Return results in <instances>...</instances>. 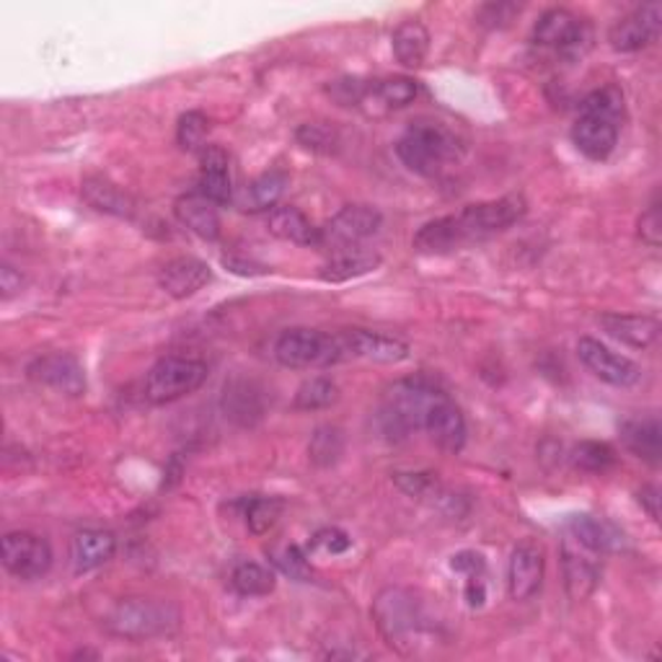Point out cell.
<instances>
[{"instance_id":"6da1fadb","label":"cell","mask_w":662,"mask_h":662,"mask_svg":"<svg viewBox=\"0 0 662 662\" xmlns=\"http://www.w3.org/2000/svg\"><path fill=\"white\" fill-rule=\"evenodd\" d=\"M528 205L523 195H507L490 202L466 205L456 215L429 220L414 234V249L422 254H448L461 246L486 241V238L502 234L523 218Z\"/></svg>"},{"instance_id":"7a4b0ae2","label":"cell","mask_w":662,"mask_h":662,"mask_svg":"<svg viewBox=\"0 0 662 662\" xmlns=\"http://www.w3.org/2000/svg\"><path fill=\"white\" fill-rule=\"evenodd\" d=\"M373 621L391 650L398 655H417L437 640V621L425 601L409 587H383L373 601Z\"/></svg>"},{"instance_id":"3957f363","label":"cell","mask_w":662,"mask_h":662,"mask_svg":"<svg viewBox=\"0 0 662 662\" xmlns=\"http://www.w3.org/2000/svg\"><path fill=\"white\" fill-rule=\"evenodd\" d=\"M621 119H624V93L616 86H605L580 103L574 119L572 140L590 161H605L619 146Z\"/></svg>"},{"instance_id":"277c9868","label":"cell","mask_w":662,"mask_h":662,"mask_svg":"<svg viewBox=\"0 0 662 662\" xmlns=\"http://www.w3.org/2000/svg\"><path fill=\"white\" fill-rule=\"evenodd\" d=\"M181 624V611L174 601L164 597L132 595L111 605L103 616V629L125 642H154L171 636Z\"/></svg>"},{"instance_id":"5b68a950","label":"cell","mask_w":662,"mask_h":662,"mask_svg":"<svg viewBox=\"0 0 662 662\" xmlns=\"http://www.w3.org/2000/svg\"><path fill=\"white\" fill-rule=\"evenodd\" d=\"M445 391L435 386L429 378H404L396 381L388 388V394L383 396V404L378 409V425L381 433L388 441H406L412 433H417L425 425V414L437 396H443Z\"/></svg>"},{"instance_id":"8992f818","label":"cell","mask_w":662,"mask_h":662,"mask_svg":"<svg viewBox=\"0 0 662 662\" xmlns=\"http://www.w3.org/2000/svg\"><path fill=\"white\" fill-rule=\"evenodd\" d=\"M396 156L406 169L419 177H441L453 161L461 158L456 135L435 122H414L396 140Z\"/></svg>"},{"instance_id":"52a82bcc","label":"cell","mask_w":662,"mask_h":662,"mask_svg":"<svg viewBox=\"0 0 662 662\" xmlns=\"http://www.w3.org/2000/svg\"><path fill=\"white\" fill-rule=\"evenodd\" d=\"M275 360L290 370L332 368L345 360L339 334L318 329H287L275 342Z\"/></svg>"},{"instance_id":"ba28073f","label":"cell","mask_w":662,"mask_h":662,"mask_svg":"<svg viewBox=\"0 0 662 662\" xmlns=\"http://www.w3.org/2000/svg\"><path fill=\"white\" fill-rule=\"evenodd\" d=\"M210 376V368H207L205 360L199 357H185V355H171L158 360L154 368L148 370L146 376V398L150 404H174L179 398L202 386V383Z\"/></svg>"},{"instance_id":"9c48e42d","label":"cell","mask_w":662,"mask_h":662,"mask_svg":"<svg viewBox=\"0 0 662 662\" xmlns=\"http://www.w3.org/2000/svg\"><path fill=\"white\" fill-rule=\"evenodd\" d=\"M383 215L370 205H347L318 228V246L329 254L360 249V246L378 234Z\"/></svg>"},{"instance_id":"30bf717a","label":"cell","mask_w":662,"mask_h":662,"mask_svg":"<svg viewBox=\"0 0 662 662\" xmlns=\"http://www.w3.org/2000/svg\"><path fill=\"white\" fill-rule=\"evenodd\" d=\"M533 42L539 47H552L562 58L577 60L593 45V29L567 8H552L533 27Z\"/></svg>"},{"instance_id":"8fae6325","label":"cell","mask_w":662,"mask_h":662,"mask_svg":"<svg viewBox=\"0 0 662 662\" xmlns=\"http://www.w3.org/2000/svg\"><path fill=\"white\" fill-rule=\"evenodd\" d=\"M0 552H3V567L19 580H39L52 567V546L37 533H6Z\"/></svg>"},{"instance_id":"7c38bea8","label":"cell","mask_w":662,"mask_h":662,"mask_svg":"<svg viewBox=\"0 0 662 662\" xmlns=\"http://www.w3.org/2000/svg\"><path fill=\"white\" fill-rule=\"evenodd\" d=\"M577 357L597 381L609 383L613 388H632L642 381V368L629 357L613 353L603 342L593 337H582L577 342Z\"/></svg>"},{"instance_id":"4fadbf2b","label":"cell","mask_w":662,"mask_h":662,"mask_svg":"<svg viewBox=\"0 0 662 662\" xmlns=\"http://www.w3.org/2000/svg\"><path fill=\"white\" fill-rule=\"evenodd\" d=\"M342 349H345V360H368L381 365H396L409 360V345L394 334L370 332V329H347L339 334Z\"/></svg>"},{"instance_id":"5bb4252c","label":"cell","mask_w":662,"mask_h":662,"mask_svg":"<svg viewBox=\"0 0 662 662\" xmlns=\"http://www.w3.org/2000/svg\"><path fill=\"white\" fill-rule=\"evenodd\" d=\"M662 6L648 3L619 19L609 31V42L616 52H640L660 37Z\"/></svg>"},{"instance_id":"9a60e30c","label":"cell","mask_w":662,"mask_h":662,"mask_svg":"<svg viewBox=\"0 0 662 662\" xmlns=\"http://www.w3.org/2000/svg\"><path fill=\"white\" fill-rule=\"evenodd\" d=\"M544 549L536 541H521L507 562V593L513 601H531L544 582Z\"/></svg>"},{"instance_id":"2e32d148","label":"cell","mask_w":662,"mask_h":662,"mask_svg":"<svg viewBox=\"0 0 662 662\" xmlns=\"http://www.w3.org/2000/svg\"><path fill=\"white\" fill-rule=\"evenodd\" d=\"M422 429L433 437V443L445 453H461L466 445V419L456 402L448 394L437 396L433 406H429L425 414V425Z\"/></svg>"},{"instance_id":"e0dca14e","label":"cell","mask_w":662,"mask_h":662,"mask_svg":"<svg viewBox=\"0 0 662 662\" xmlns=\"http://www.w3.org/2000/svg\"><path fill=\"white\" fill-rule=\"evenodd\" d=\"M29 378L50 386L55 391H62L68 396H81L86 391V370L83 365L68 353H52L34 357L29 363Z\"/></svg>"},{"instance_id":"ac0fdd59","label":"cell","mask_w":662,"mask_h":662,"mask_svg":"<svg viewBox=\"0 0 662 662\" xmlns=\"http://www.w3.org/2000/svg\"><path fill=\"white\" fill-rule=\"evenodd\" d=\"M595 556L597 554L587 552L572 536L562 541L564 585H567L572 601H585L587 595L595 593L597 582H601V564H597Z\"/></svg>"},{"instance_id":"d6986e66","label":"cell","mask_w":662,"mask_h":662,"mask_svg":"<svg viewBox=\"0 0 662 662\" xmlns=\"http://www.w3.org/2000/svg\"><path fill=\"white\" fill-rule=\"evenodd\" d=\"M210 280V267L195 257H177L158 269V287L177 300L191 298V295H197Z\"/></svg>"},{"instance_id":"ffe728a7","label":"cell","mask_w":662,"mask_h":662,"mask_svg":"<svg viewBox=\"0 0 662 662\" xmlns=\"http://www.w3.org/2000/svg\"><path fill=\"white\" fill-rule=\"evenodd\" d=\"M199 171L197 195L210 199L213 205H228L234 199V185H230V166L228 154L218 146H205L199 150Z\"/></svg>"},{"instance_id":"44dd1931","label":"cell","mask_w":662,"mask_h":662,"mask_svg":"<svg viewBox=\"0 0 662 662\" xmlns=\"http://www.w3.org/2000/svg\"><path fill=\"white\" fill-rule=\"evenodd\" d=\"M601 326L609 337H613L626 347H634V349H648L660 339V322L652 316L603 314Z\"/></svg>"},{"instance_id":"7402d4cb","label":"cell","mask_w":662,"mask_h":662,"mask_svg":"<svg viewBox=\"0 0 662 662\" xmlns=\"http://www.w3.org/2000/svg\"><path fill=\"white\" fill-rule=\"evenodd\" d=\"M117 552V539L109 531H81L70 541V564L76 574L93 572L107 564Z\"/></svg>"},{"instance_id":"603a6c76","label":"cell","mask_w":662,"mask_h":662,"mask_svg":"<svg viewBox=\"0 0 662 662\" xmlns=\"http://www.w3.org/2000/svg\"><path fill=\"white\" fill-rule=\"evenodd\" d=\"M567 536L597 556L619 552L624 544V536L611 523L597 521L593 515H572L567 521Z\"/></svg>"},{"instance_id":"cb8c5ba5","label":"cell","mask_w":662,"mask_h":662,"mask_svg":"<svg viewBox=\"0 0 662 662\" xmlns=\"http://www.w3.org/2000/svg\"><path fill=\"white\" fill-rule=\"evenodd\" d=\"M174 213H177L181 226L189 228L195 236L205 238V241H215L220 236L218 205H213L210 199L197 195V191L179 197L177 205H174Z\"/></svg>"},{"instance_id":"d4e9b609","label":"cell","mask_w":662,"mask_h":662,"mask_svg":"<svg viewBox=\"0 0 662 662\" xmlns=\"http://www.w3.org/2000/svg\"><path fill=\"white\" fill-rule=\"evenodd\" d=\"M621 441H624L626 451L634 453L636 458L648 461V464L658 466L662 458V427L658 417H642L629 419L621 425Z\"/></svg>"},{"instance_id":"484cf974","label":"cell","mask_w":662,"mask_h":662,"mask_svg":"<svg viewBox=\"0 0 662 662\" xmlns=\"http://www.w3.org/2000/svg\"><path fill=\"white\" fill-rule=\"evenodd\" d=\"M267 230L280 241L295 246H318V228L303 215L298 207H275L267 218Z\"/></svg>"},{"instance_id":"4316f807","label":"cell","mask_w":662,"mask_h":662,"mask_svg":"<svg viewBox=\"0 0 662 662\" xmlns=\"http://www.w3.org/2000/svg\"><path fill=\"white\" fill-rule=\"evenodd\" d=\"M378 267H381L378 254L365 251L360 246V249L332 254V259L318 269V277H322L324 283H347V280H355V277L368 275Z\"/></svg>"},{"instance_id":"83f0119b","label":"cell","mask_w":662,"mask_h":662,"mask_svg":"<svg viewBox=\"0 0 662 662\" xmlns=\"http://www.w3.org/2000/svg\"><path fill=\"white\" fill-rule=\"evenodd\" d=\"M391 47L404 68H419L429 52V31L422 21H404L391 37Z\"/></svg>"},{"instance_id":"f1b7e54d","label":"cell","mask_w":662,"mask_h":662,"mask_svg":"<svg viewBox=\"0 0 662 662\" xmlns=\"http://www.w3.org/2000/svg\"><path fill=\"white\" fill-rule=\"evenodd\" d=\"M81 195L86 202H89L93 210L117 215V218H130L135 213V202L130 197L119 189L115 181L103 177H89L81 185Z\"/></svg>"},{"instance_id":"f546056e","label":"cell","mask_w":662,"mask_h":662,"mask_svg":"<svg viewBox=\"0 0 662 662\" xmlns=\"http://www.w3.org/2000/svg\"><path fill=\"white\" fill-rule=\"evenodd\" d=\"M223 409H226V417L241 422V425H251V422L259 419L261 412H265L261 391L254 386V383L246 381L228 383L226 394H223Z\"/></svg>"},{"instance_id":"4dcf8cb0","label":"cell","mask_w":662,"mask_h":662,"mask_svg":"<svg viewBox=\"0 0 662 662\" xmlns=\"http://www.w3.org/2000/svg\"><path fill=\"white\" fill-rule=\"evenodd\" d=\"M287 187V177L283 171H267L249 181V187L241 191V207L246 213H265V210H275V205L280 202L283 191Z\"/></svg>"},{"instance_id":"1f68e13d","label":"cell","mask_w":662,"mask_h":662,"mask_svg":"<svg viewBox=\"0 0 662 662\" xmlns=\"http://www.w3.org/2000/svg\"><path fill=\"white\" fill-rule=\"evenodd\" d=\"M417 81L406 76H394L383 78V81H373L368 89V101L365 103H378L383 109H404L417 99Z\"/></svg>"},{"instance_id":"d6a6232c","label":"cell","mask_w":662,"mask_h":662,"mask_svg":"<svg viewBox=\"0 0 662 662\" xmlns=\"http://www.w3.org/2000/svg\"><path fill=\"white\" fill-rule=\"evenodd\" d=\"M345 453V433L334 425H322L314 429L308 443V458L318 468H329L337 464Z\"/></svg>"},{"instance_id":"836d02e7","label":"cell","mask_w":662,"mask_h":662,"mask_svg":"<svg viewBox=\"0 0 662 662\" xmlns=\"http://www.w3.org/2000/svg\"><path fill=\"white\" fill-rule=\"evenodd\" d=\"M394 482L398 490L404 494H409L414 500H425L429 505L445 507V505H456V497L451 492H445L441 484L435 482L429 474H406V472H396Z\"/></svg>"},{"instance_id":"e575fe53","label":"cell","mask_w":662,"mask_h":662,"mask_svg":"<svg viewBox=\"0 0 662 662\" xmlns=\"http://www.w3.org/2000/svg\"><path fill=\"white\" fill-rule=\"evenodd\" d=\"M337 398H339L337 383L326 376H316V378H308L298 391H295L293 406L298 412H322V409H329L332 404H337Z\"/></svg>"},{"instance_id":"d590c367","label":"cell","mask_w":662,"mask_h":662,"mask_svg":"<svg viewBox=\"0 0 662 662\" xmlns=\"http://www.w3.org/2000/svg\"><path fill=\"white\" fill-rule=\"evenodd\" d=\"M572 464L585 474H605L616 466V451L609 443L582 441L572 448Z\"/></svg>"},{"instance_id":"8d00e7d4","label":"cell","mask_w":662,"mask_h":662,"mask_svg":"<svg viewBox=\"0 0 662 662\" xmlns=\"http://www.w3.org/2000/svg\"><path fill=\"white\" fill-rule=\"evenodd\" d=\"M230 582H234L236 593H241L246 597H261V595H269L277 585L275 574L269 572L267 567H261L257 562H244L238 564L230 574Z\"/></svg>"},{"instance_id":"74e56055","label":"cell","mask_w":662,"mask_h":662,"mask_svg":"<svg viewBox=\"0 0 662 662\" xmlns=\"http://www.w3.org/2000/svg\"><path fill=\"white\" fill-rule=\"evenodd\" d=\"M285 513V502L280 497H254L246 505V525L254 536H265L280 523Z\"/></svg>"},{"instance_id":"f35d334b","label":"cell","mask_w":662,"mask_h":662,"mask_svg":"<svg viewBox=\"0 0 662 662\" xmlns=\"http://www.w3.org/2000/svg\"><path fill=\"white\" fill-rule=\"evenodd\" d=\"M207 130H210V119H207L202 111H187V115L179 117L177 125V142L181 150H202L207 142Z\"/></svg>"},{"instance_id":"ab89813d","label":"cell","mask_w":662,"mask_h":662,"mask_svg":"<svg viewBox=\"0 0 662 662\" xmlns=\"http://www.w3.org/2000/svg\"><path fill=\"white\" fill-rule=\"evenodd\" d=\"M295 138L303 148L314 150V154H334V148H337V135L324 125H303L295 132Z\"/></svg>"},{"instance_id":"60d3db41","label":"cell","mask_w":662,"mask_h":662,"mask_svg":"<svg viewBox=\"0 0 662 662\" xmlns=\"http://www.w3.org/2000/svg\"><path fill=\"white\" fill-rule=\"evenodd\" d=\"M277 567H280L287 577L306 582L310 577V564L308 556L303 554L300 546H285L280 554H277Z\"/></svg>"},{"instance_id":"b9f144b4","label":"cell","mask_w":662,"mask_h":662,"mask_svg":"<svg viewBox=\"0 0 662 662\" xmlns=\"http://www.w3.org/2000/svg\"><path fill=\"white\" fill-rule=\"evenodd\" d=\"M349 546H353V539L339 528H324L314 536V549H322L324 554H332V556L345 554Z\"/></svg>"},{"instance_id":"7bdbcfd3","label":"cell","mask_w":662,"mask_h":662,"mask_svg":"<svg viewBox=\"0 0 662 662\" xmlns=\"http://www.w3.org/2000/svg\"><path fill=\"white\" fill-rule=\"evenodd\" d=\"M640 236H642V241L650 246H660V241H662V215H660L658 199H652V205L642 213Z\"/></svg>"},{"instance_id":"ee69618b","label":"cell","mask_w":662,"mask_h":662,"mask_svg":"<svg viewBox=\"0 0 662 662\" xmlns=\"http://www.w3.org/2000/svg\"><path fill=\"white\" fill-rule=\"evenodd\" d=\"M515 13H521V6L515 3H490L478 11V21L486 23V27H505L513 19Z\"/></svg>"},{"instance_id":"f6af8a7d","label":"cell","mask_w":662,"mask_h":662,"mask_svg":"<svg viewBox=\"0 0 662 662\" xmlns=\"http://www.w3.org/2000/svg\"><path fill=\"white\" fill-rule=\"evenodd\" d=\"M451 567L461 574H466V577H482L484 560H482V554H476V552H461L451 560Z\"/></svg>"},{"instance_id":"bcb514c9","label":"cell","mask_w":662,"mask_h":662,"mask_svg":"<svg viewBox=\"0 0 662 662\" xmlns=\"http://www.w3.org/2000/svg\"><path fill=\"white\" fill-rule=\"evenodd\" d=\"M23 277L16 267L3 265L0 267V290H3V300H11L16 293H21Z\"/></svg>"},{"instance_id":"7dc6e473","label":"cell","mask_w":662,"mask_h":662,"mask_svg":"<svg viewBox=\"0 0 662 662\" xmlns=\"http://www.w3.org/2000/svg\"><path fill=\"white\" fill-rule=\"evenodd\" d=\"M640 505L648 510L650 513V517L655 523H660V490L658 486H642V492H640Z\"/></svg>"},{"instance_id":"c3c4849f","label":"cell","mask_w":662,"mask_h":662,"mask_svg":"<svg viewBox=\"0 0 662 662\" xmlns=\"http://www.w3.org/2000/svg\"><path fill=\"white\" fill-rule=\"evenodd\" d=\"M223 265H226L230 269V273L244 275V277H249V275H265L267 273V267L257 265V261H246V259H236V257H226V259H223Z\"/></svg>"},{"instance_id":"681fc988","label":"cell","mask_w":662,"mask_h":662,"mask_svg":"<svg viewBox=\"0 0 662 662\" xmlns=\"http://www.w3.org/2000/svg\"><path fill=\"white\" fill-rule=\"evenodd\" d=\"M466 601H468V605H474V609L484 605L486 590H484V580L482 577H468V582H466Z\"/></svg>"}]
</instances>
